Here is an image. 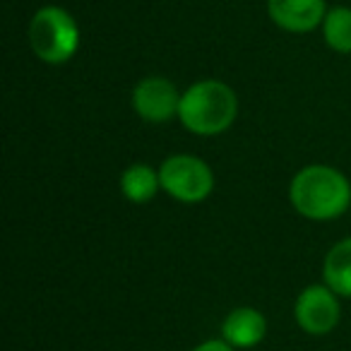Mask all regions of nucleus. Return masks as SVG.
<instances>
[{"instance_id": "1a4fd4ad", "label": "nucleus", "mask_w": 351, "mask_h": 351, "mask_svg": "<svg viewBox=\"0 0 351 351\" xmlns=\"http://www.w3.org/2000/svg\"><path fill=\"white\" fill-rule=\"evenodd\" d=\"M161 191V178L159 169L145 164V161H135L121 173V193L128 202L132 205H147L154 200V195Z\"/></svg>"}, {"instance_id": "7ed1b4c3", "label": "nucleus", "mask_w": 351, "mask_h": 351, "mask_svg": "<svg viewBox=\"0 0 351 351\" xmlns=\"http://www.w3.org/2000/svg\"><path fill=\"white\" fill-rule=\"evenodd\" d=\"M29 46L39 60L63 65L80 49V27L68 10L46 5L34 12L29 22Z\"/></svg>"}, {"instance_id": "f257e3e1", "label": "nucleus", "mask_w": 351, "mask_h": 351, "mask_svg": "<svg viewBox=\"0 0 351 351\" xmlns=\"http://www.w3.org/2000/svg\"><path fill=\"white\" fill-rule=\"evenodd\" d=\"M289 202L311 221L339 219L351 207V183L335 166L308 164L289 183Z\"/></svg>"}, {"instance_id": "9b49d317", "label": "nucleus", "mask_w": 351, "mask_h": 351, "mask_svg": "<svg viewBox=\"0 0 351 351\" xmlns=\"http://www.w3.org/2000/svg\"><path fill=\"white\" fill-rule=\"evenodd\" d=\"M322 39L337 53H351V8H332L322 20Z\"/></svg>"}, {"instance_id": "39448f33", "label": "nucleus", "mask_w": 351, "mask_h": 351, "mask_svg": "<svg viewBox=\"0 0 351 351\" xmlns=\"http://www.w3.org/2000/svg\"><path fill=\"white\" fill-rule=\"evenodd\" d=\"M339 298L325 282L311 284L296 296L293 303V317L296 325L301 327L306 335L313 337H325L339 325L341 306Z\"/></svg>"}, {"instance_id": "f8f14e48", "label": "nucleus", "mask_w": 351, "mask_h": 351, "mask_svg": "<svg viewBox=\"0 0 351 351\" xmlns=\"http://www.w3.org/2000/svg\"><path fill=\"white\" fill-rule=\"evenodd\" d=\"M193 351H236L234 346L229 344L226 339H207V341H202V344H197Z\"/></svg>"}, {"instance_id": "f03ea898", "label": "nucleus", "mask_w": 351, "mask_h": 351, "mask_svg": "<svg viewBox=\"0 0 351 351\" xmlns=\"http://www.w3.org/2000/svg\"><path fill=\"white\" fill-rule=\"evenodd\" d=\"M239 116V97L221 80H200L181 97L178 121L188 132L200 137L221 135Z\"/></svg>"}, {"instance_id": "9d476101", "label": "nucleus", "mask_w": 351, "mask_h": 351, "mask_svg": "<svg viewBox=\"0 0 351 351\" xmlns=\"http://www.w3.org/2000/svg\"><path fill=\"white\" fill-rule=\"evenodd\" d=\"M322 282L341 298H351V236L327 250L322 260Z\"/></svg>"}, {"instance_id": "20e7f679", "label": "nucleus", "mask_w": 351, "mask_h": 351, "mask_svg": "<svg viewBox=\"0 0 351 351\" xmlns=\"http://www.w3.org/2000/svg\"><path fill=\"white\" fill-rule=\"evenodd\" d=\"M161 191L181 205H200L215 191V171L195 154H171L159 164Z\"/></svg>"}, {"instance_id": "6e6552de", "label": "nucleus", "mask_w": 351, "mask_h": 351, "mask_svg": "<svg viewBox=\"0 0 351 351\" xmlns=\"http://www.w3.org/2000/svg\"><path fill=\"white\" fill-rule=\"evenodd\" d=\"M267 337V317L250 306H239L221 320V339L234 349H253Z\"/></svg>"}, {"instance_id": "423d86ee", "label": "nucleus", "mask_w": 351, "mask_h": 351, "mask_svg": "<svg viewBox=\"0 0 351 351\" xmlns=\"http://www.w3.org/2000/svg\"><path fill=\"white\" fill-rule=\"evenodd\" d=\"M181 97L173 82L161 75H149L142 77L132 89V111L147 123H169L171 118H178V108H181Z\"/></svg>"}, {"instance_id": "0eeeda50", "label": "nucleus", "mask_w": 351, "mask_h": 351, "mask_svg": "<svg viewBox=\"0 0 351 351\" xmlns=\"http://www.w3.org/2000/svg\"><path fill=\"white\" fill-rule=\"evenodd\" d=\"M267 12L279 29L306 34L322 27L327 5L325 0H267Z\"/></svg>"}]
</instances>
